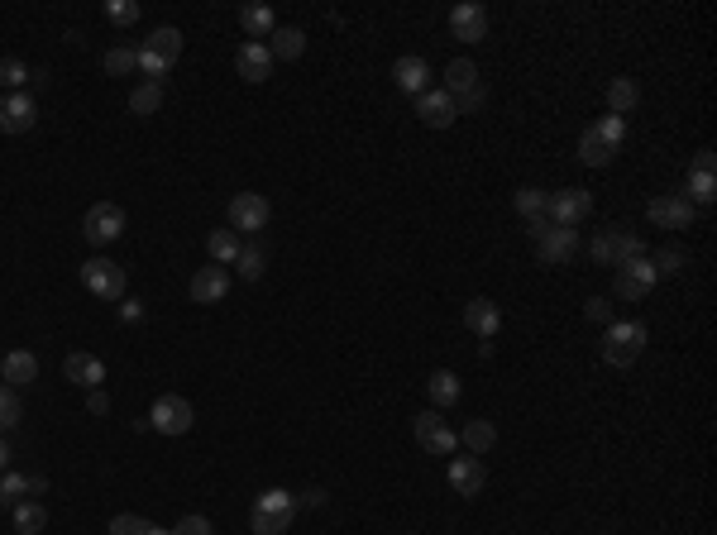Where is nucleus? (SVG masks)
<instances>
[{
	"label": "nucleus",
	"instance_id": "obj_39",
	"mask_svg": "<svg viewBox=\"0 0 717 535\" xmlns=\"http://www.w3.org/2000/svg\"><path fill=\"white\" fill-rule=\"evenodd\" d=\"M20 416H24V407H20V392H15V387H5V383H0V430L20 426Z\"/></svg>",
	"mask_w": 717,
	"mask_h": 535
},
{
	"label": "nucleus",
	"instance_id": "obj_49",
	"mask_svg": "<svg viewBox=\"0 0 717 535\" xmlns=\"http://www.w3.org/2000/svg\"><path fill=\"white\" fill-rule=\"evenodd\" d=\"M10 469V445H5V440H0V473Z\"/></svg>",
	"mask_w": 717,
	"mask_h": 535
},
{
	"label": "nucleus",
	"instance_id": "obj_28",
	"mask_svg": "<svg viewBox=\"0 0 717 535\" xmlns=\"http://www.w3.org/2000/svg\"><path fill=\"white\" fill-rule=\"evenodd\" d=\"M239 29L249 34V43H263L273 29H278V20H273L268 5H244V10H239Z\"/></svg>",
	"mask_w": 717,
	"mask_h": 535
},
{
	"label": "nucleus",
	"instance_id": "obj_23",
	"mask_svg": "<svg viewBox=\"0 0 717 535\" xmlns=\"http://www.w3.org/2000/svg\"><path fill=\"white\" fill-rule=\"evenodd\" d=\"M392 82L402 86L407 96H421V91H431V67H426L421 53H407V58L392 63Z\"/></svg>",
	"mask_w": 717,
	"mask_h": 535
},
{
	"label": "nucleus",
	"instance_id": "obj_3",
	"mask_svg": "<svg viewBox=\"0 0 717 535\" xmlns=\"http://www.w3.org/2000/svg\"><path fill=\"white\" fill-rule=\"evenodd\" d=\"M651 344V330L646 321H612L608 335H603V364L612 368H631Z\"/></svg>",
	"mask_w": 717,
	"mask_h": 535
},
{
	"label": "nucleus",
	"instance_id": "obj_4",
	"mask_svg": "<svg viewBox=\"0 0 717 535\" xmlns=\"http://www.w3.org/2000/svg\"><path fill=\"white\" fill-rule=\"evenodd\" d=\"M297 521V497L283 488H268L254 497V512H249V531L254 535H287V526Z\"/></svg>",
	"mask_w": 717,
	"mask_h": 535
},
{
	"label": "nucleus",
	"instance_id": "obj_36",
	"mask_svg": "<svg viewBox=\"0 0 717 535\" xmlns=\"http://www.w3.org/2000/svg\"><path fill=\"white\" fill-rule=\"evenodd\" d=\"M29 82H34V72H29L20 58H0V86H5V91H24Z\"/></svg>",
	"mask_w": 717,
	"mask_h": 535
},
{
	"label": "nucleus",
	"instance_id": "obj_1",
	"mask_svg": "<svg viewBox=\"0 0 717 535\" xmlns=\"http://www.w3.org/2000/svg\"><path fill=\"white\" fill-rule=\"evenodd\" d=\"M139 53V72L149 77L153 86H163V77L177 67V58H182V34H177L173 24H163V29H153L149 39H144V48H134Z\"/></svg>",
	"mask_w": 717,
	"mask_h": 535
},
{
	"label": "nucleus",
	"instance_id": "obj_20",
	"mask_svg": "<svg viewBox=\"0 0 717 535\" xmlns=\"http://www.w3.org/2000/svg\"><path fill=\"white\" fill-rule=\"evenodd\" d=\"M235 72H239V77H244L249 86L268 82V77H273V53H268V43H239Z\"/></svg>",
	"mask_w": 717,
	"mask_h": 535
},
{
	"label": "nucleus",
	"instance_id": "obj_32",
	"mask_svg": "<svg viewBox=\"0 0 717 535\" xmlns=\"http://www.w3.org/2000/svg\"><path fill=\"white\" fill-rule=\"evenodd\" d=\"M263 268H268V254H263V244H239V258H235V273L244 282H259Z\"/></svg>",
	"mask_w": 717,
	"mask_h": 535
},
{
	"label": "nucleus",
	"instance_id": "obj_44",
	"mask_svg": "<svg viewBox=\"0 0 717 535\" xmlns=\"http://www.w3.org/2000/svg\"><path fill=\"white\" fill-rule=\"evenodd\" d=\"M173 535H216V526H211L206 516H182L173 526Z\"/></svg>",
	"mask_w": 717,
	"mask_h": 535
},
{
	"label": "nucleus",
	"instance_id": "obj_2",
	"mask_svg": "<svg viewBox=\"0 0 717 535\" xmlns=\"http://www.w3.org/2000/svg\"><path fill=\"white\" fill-rule=\"evenodd\" d=\"M622 139H627V120H617V115H603L598 125H588L579 134V158H584L588 168H608L617 149H622Z\"/></svg>",
	"mask_w": 717,
	"mask_h": 535
},
{
	"label": "nucleus",
	"instance_id": "obj_14",
	"mask_svg": "<svg viewBox=\"0 0 717 535\" xmlns=\"http://www.w3.org/2000/svg\"><path fill=\"white\" fill-rule=\"evenodd\" d=\"M412 430H416V440H421V450H431V454H455L459 450V435L450 430V421H445L440 411H421Z\"/></svg>",
	"mask_w": 717,
	"mask_h": 535
},
{
	"label": "nucleus",
	"instance_id": "obj_22",
	"mask_svg": "<svg viewBox=\"0 0 717 535\" xmlns=\"http://www.w3.org/2000/svg\"><path fill=\"white\" fill-rule=\"evenodd\" d=\"M483 483H488V469H483V459L469 454V459H450V488L459 497H478L483 493Z\"/></svg>",
	"mask_w": 717,
	"mask_h": 535
},
{
	"label": "nucleus",
	"instance_id": "obj_41",
	"mask_svg": "<svg viewBox=\"0 0 717 535\" xmlns=\"http://www.w3.org/2000/svg\"><path fill=\"white\" fill-rule=\"evenodd\" d=\"M110 535H173V531H158L144 516H115V521H110Z\"/></svg>",
	"mask_w": 717,
	"mask_h": 535
},
{
	"label": "nucleus",
	"instance_id": "obj_47",
	"mask_svg": "<svg viewBox=\"0 0 717 535\" xmlns=\"http://www.w3.org/2000/svg\"><path fill=\"white\" fill-rule=\"evenodd\" d=\"M87 411H91V416H106V411H110V397H106V392H101V387H91V397H87Z\"/></svg>",
	"mask_w": 717,
	"mask_h": 535
},
{
	"label": "nucleus",
	"instance_id": "obj_31",
	"mask_svg": "<svg viewBox=\"0 0 717 535\" xmlns=\"http://www.w3.org/2000/svg\"><path fill=\"white\" fill-rule=\"evenodd\" d=\"M426 392H431L435 407H455L459 402V378L450 373V368H435L431 378H426Z\"/></svg>",
	"mask_w": 717,
	"mask_h": 535
},
{
	"label": "nucleus",
	"instance_id": "obj_37",
	"mask_svg": "<svg viewBox=\"0 0 717 535\" xmlns=\"http://www.w3.org/2000/svg\"><path fill=\"white\" fill-rule=\"evenodd\" d=\"M512 206H517V215H526V225H531V220L545 215V192L541 187H522V192L512 196Z\"/></svg>",
	"mask_w": 717,
	"mask_h": 535
},
{
	"label": "nucleus",
	"instance_id": "obj_21",
	"mask_svg": "<svg viewBox=\"0 0 717 535\" xmlns=\"http://www.w3.org/2000/svg\"><path fill=\"white\" fill-rule=\"evenodd\" d=\"M651 220L660 225V230H689L694 225V206L684 201V196H655L651 201Z\"/></svg>",
	"mask_w": 717,
	"mask_h": 535
},
{
	"label": "nucleus",
	"instance_id": "obj_8",
	"mask_svg": "<svg viewBox=\"0 0 717 535\" xmlns=\"http://www.w3.org/2000/svg\"><path fill=\"white\" fill-rule=\"evenodd\" d=\"M660 282V273H655V263L646 254L631 258V263H622V268H612V292L622 301H641L651 297V287Z\"/></svg>",
	"mask_w": 717,
	"mask_h": 535
},
{
	"label": "nucleus",
	"instance_id": "obj_18",
	"mask_svg": "<svg viewBox=\"0 0 717 535\" xmlns=\"http://www.w3.org/2000/svg\"><path fill=\"white\" fill-rule=\"evenodd\" d=\"M230 297V268H220V263H211V268H196L192 273V301L196 306H216V301Z\"/></svg>",
	"mask_w": 717,
	"mask_h": 535
},
{
	"label": "nucleus",
	"instance_id": "obj_46",
	"mask_svg": "<svg viewBox=\"0 0 717 535\" xmlns=\"http://www.w3.org/2000/svg\"><path fill=\"white\" fill-rule=\"evenodd\" d=\"M120 321H144V301H134V297H120Z\"/></svg>",
	"mask_w": 717,
	"mask_h": 535
},
{
	"label": "nucleus",
	"instance_id": "obj_9",
	"mask_svg": "<svg viewBox=\"0 0 717 535\" xmlns=\"http://www.w3.org/2000/svg\"><path fill=\"white\" fill-rule=\"evenodd\" d=\"M82 282H87L91 297H101V301H120L125 297V287H130L125 268L110 263V258H87V263H82Z\"/></svg>",
	"mask_w": 717,
	"mask_h": 535
},
{
	"label": "nucleus",
	"instance_id": "obj_25",
	"mask_svg": "<svg viewBox=\"0 0 717 535\" xmlns=\"http://www.w3.org/2000/svg\"><path fill=\"white\" fill-rule=\"evenodd\" d=\"M63 373H67V383H77V387H101L106 383V364H101V359H96V354H82V349H77V354H67L63 359Z\"/></svg>",
	"mask_w": 717,
	"mask_h": 535
},
{
	"label": "nucleus",
	"instance_id": "obj_24",
	"mask_svg": "<svg viewBox=\"0 0 717 535\" xmlns=\"http://www.w3.org/2000/svg\"><path fill=\"white\" fill-rule=\"evenodd\" d=\"M464 325L474 330L478 340H493L502 330V311H498V301L493 297H474L469 306H464Z\"/></svg>",
	"mask_w": 717,
	"mask_h": 535
},
{
	"label": "nucleus",
	"instance_id": "obj_38",
	"mask_svg": "<svg viewBox=\"0 0 717 535\" xmlns=\"http://www.w3.org/2000/svg\"><path fill=\"white\" fill-rule=\"evenodd\" d=\"M24 483H29V473H15V469L0 473V507H15V502H24Z\"/></svg>",
	"mask_w": 717,
	"mask_h": 535
},
{
	"label": "nucleus",
	"instance_id": "obj_30",
	"mask_svg": "<svg viewBox=\"0 0 717 535\" xmlns=\"http://www.w3.org/2000/svg\"><path fill=\"white\" fill-rule=\"evenodd\" d=\"M44 526H48L44 502H34V497L15 502V531H20V535H44Z\"/></svg>",
	"mask_w": 717,
	"mask_h": 535
},
{
	"label": "nucleus",
	"instance_id": "obj_11",
	"mask_svg": "<svg viewBox=\"0 0 717 535\" xmlns=\"http://www.w3.org/2000/svg\"><path fill=\"white\" fill-rule=\"evenodd\" d=\"M149 426L158 430V435H187V430L196 426V411L187 397H177V392H163L158 402H153L149 411Z\"/></svg>",
	"mask_w": 717,
	"mask_h": 535
},
{
	"label": "nucleus",
	"instance_id": "obj_48",
	"mask_svg": "<svg viewBox=\"0 0 717 535\" xmlns=\"http://www.w3.org/2000/svg\"><path fill=\"white\" fill-rule=\"evenodd\" d=\"M44 493H48V478H39V473H29V483H24V497H34V502H39Z\"/></svg>",
	"mask_w": 717,
	"mask_h": 535
},
{
	"label": "nucleus",
	"instance_id": "obj_19",
	"mask_svg": "<svg viewBox=\"0 0 717 535\" xmlns=\"http://www.w3.org/2000/svg\"><path fill=\"white\" fill-rule=\"evenodd\" d=\"M450 34L464 43H483L488 39V10L483 5H474V0H464V5H455L450 10Z\"/></svg>",
	"mask_w": 717,
	"mask_h": 535
},
{
	"label": "nucleus",
	"instance_id": "obj_26",
	"mask_svg": "<svg viewBox=\"0 0 717 535\" xmlns=\"http://www.w3.org/2000/svg\"><path fill=\"white\" fill-rule=\"evenodd\" d=\"M0 378H5V387H29V383H39V359H34L29 349H10V354L0 359Z\"/></svg>",
	"mask_w": 717,
	"mask_h": 535
},
{
	"label": "nucleus",
	"instance_id": "obj_35",
	"mask_svg": "<svg viewBox=\"0 0 717 535\" xmlns=\"http://www.w3.org/2000/svg\"><path fill=\"white\" fill-rule=\"evenodd\" d=\"M130 110H134V115H158V110H163V86H153V82L134 86V91H130Z\"/></svg>",
	"mask_w": 717,
	"mask_h": 535
},
{
	"label": "nucleus",
	"instance_id": "obj_43",
	"mask_svg": "<svg viewBox=\"0 0 717 535\" xmlns=\"http://www.w3.org/2000/svg\"><path fill=\"white\" fill-rule=\"evenodd\" d=\"M106 20L125 29V24L139 20V5H134V0H106Z\"/></svg>",
	"mask_w": 717,
	"mask_h": 535
},
{
	"label": "nucleus",
	"instance_id": "obj_12",
	"mask_svg": "<svg viewBox=\"0 0 717 535\" xmlns=\"http://www.w3.org/2000/svg\"><path fill=\"white\" fill-rule=\"evenodd\" d=\"M588 211H593V196H588L584 187H565V192L545 196V220H550V225H569V230H574Z\"/></svg>",
	"mask_w": 717,
	"mask_h": 535
},
{
	"label": "nucleus",
	"instance_id": "obj_13",
	"mask_svg": "<svg viewBox=\"0 0 717 535\" xmlns=\"http://www.w3.org/2000/svg\"><path fill=\"white\" fill-rule=\"evenodd\" d=\"M39 125V106L29 91H5L0 96V134H24Z\"/></svg>",
	"mask_w": 717,
	"mask_h": 535
},
{
	"label": "nucleus",
	"instance_id": "obj_10",
	"mask_svg": "<svg viewBox=\"0 0 717 535\" xmlns=\"http://www.w3.org/2000/svg\"><path fill=\"white\" fill-rule=\"evenodd\" d=\"M82 235H87V244H96V249L115 244V239L125 235V211H120L115 201H96V206L82 215Z\"/></svg>",
	"mask_w": 717,
	"mask_h": 535
},
{
	"label": "nucleus",
	"instance_id": "obj_45",
	"mask_svg": "<svg viewBox=\"0 0 717 535\" xmlns=\"http://www.w3.org/2000/svg\"><path fill=\"white\" fill-rule=\"evenodd\" d=\"M584 311H588V321L612 325V301H608V297H588V301H584Z\"/></svg>",
	"mask_w": 717,
	"mask_h": 535
},
{
	"label": "nucleus",
	"instance_id": "obj_29",
	"mask_svg": "<svg viewBox=\"0 0 717 535\" xmlns=\"http://www.w3.org/2000/svg\"><path fill=\"white\" fill-rule=\"evenodd\" d=\"M636 101H641V86L631 82V77H612L608 82V115H631L636 110Z\"/></svg>",
	"mask_w": 717,
	"mask_h": 535
},
{
	"label": "nucleus",
	"instance_id": "obj_33",
	"mask_svg": "<svg viewBox=\"0 0 717 535\" xmlns=\"http://www.w3.org/2000/svg\"><path fill=\"white\" fill-rule=\"evenodd\" d=\"M459 440H464V450L469 454H488L493 450V440H498V430H493V421H469Z\"/></svg>",
	"mask_w": 717,
	"mask_h": 535
},
{
	"label": "nucleus",
	"instance_id": "obj_16",
	"mask_svg": "<svg viewBox=\"0 0 717 535\" xmlns=\"http://www.w3.org/2000/svg\"><path fill=\"white\" fill-rule=\"evenodd\" d=\"M713 168H717V158H713V149H703L694 158V163H689V192H684V201H689V206H713L717 201V182H713Z\"/></svg>",
	"mask_w": 717,
	"mask_h": 535
},
{
	"label": "nucleus",
	"instance_id": "obj_15",
	"mask_svg": "<svg viewBox=\"0 0 717 535\" xmlns=\"http://www.w3.org/2000/svg\"><path fill=\"white\" fill-rule=\"evenodd\" d=\"M268 196L259 192H239L235 201H230V230H244V235H259V230H268Z\"/></svg>",
	"mask_w": 717,
	"mask_h": 535
},
{
	"label": "nucleus",
	"instance_id": "obj_40",
	"mask_svg": "<svg viewBox=\"0 0 717 535\" xmlns=\"http://www.w3.org/2000/svg\"><path fill=\"white\" fill-rule=\"evenodd\" d=\"M106 72L110 77H130V72H139V53H134V48H110Z\"/></svg>",
	"mask_w": 717,
	"mask_h": 535
},
{
	"label": "nucleus",
	"instance_id": "obj_42",
	"mask_svg": "<svg viewBox=\"0 0 717 535\" xmlns=\"http://www.w3.org/2000/svg\"><path fill=\"white\" fill-rule=\"evenodd\" d=\"M651 263H655V273H660V278H674V273H684V249H674L670 244V249H660Z\"/></svg>",
	"mask_w": 717,
	"mask_h": 535
},
{
	"label": "nucleus",
	"instance_id": "obj_34",
	"mask_svg": "<svg viewBox=\"0 0 717 535\" xmlns=\"http://www.w3.org/2000/svg\"><path fill=\"white\" fill-rule=\"evenodd\" d=\"M206 249H211V258H216L220 268H235V258H239V235H235V230H216V235L206 239Z\"/></svg>",
	"mask_w": 717,
	"mask_h": 535
},
{
	"label": "nucleus",
	"instance_id": "obj_5",
	"mask_svg": "<svg viewBox=\"0 0 717 535\" xmlns=\"http://www.w3.org/2000/svg\"><path fill=\"white\" fill-rule=\"evenodd\" d=\"M588 254H593V263H598V268H622V263H631V258L646 254V244H641V235H636V230L617 225V230H598V235H593V244H588Z\"/></svg>",
	"mask_w": 717,
	"mask_h": 535
},
{
	"label": "nucleus",
	"instance_id": "obj_7",
	"mask_svg": "<svg viewBox=\"0 0 717 535\" xmlns=\"http://www.w3.org/2000/svg\"><path fill=\"white\" fill-rule=\"evenodd\" d=\"M445 91L455 96L459 115H469V110L483 106V82H478V67L469 63V58H455V63L445 67Z\"/></svg>",
	"mask_w": 717,
	"mask_h": 535
},
{
	"label": "nucleus",
	"instance_id": "obj_6",
	"mask_svg": "<svg viewBox=\"0 0 717 535\" xmlns=\"http://www.w3.org/2000/svg\"><path fill=\"white\" fill-rule=\"evenodd\" d=\"M531 230V244H536V254L550 263V268H560V263H569L574 258V249H579V235L569 230V225H550V220H531L526 225Z\"/></svg>",
	"mask_w": 717,
	"mask_h": 535
},
{
	"label": "nucleus",
	"instance_id": "obj_17",
	"mask_svg": "<svg viewBox=\"0 0 717 535\" xmlns=\"http://www.w3.org/2000/svg\"><path fill=\"white\" fill-rule=\"evenodd\" d=\"M416 115H421V125H431V129H450L459 120V110H455V96L450 91H421L416 96Z\"/></svg>",
	"mask_w": 717,
	"mask_h": 535
},
{
	"label": "nucleus",
	"instance_id": "obj_27",
	"mask_svg": "<svg viewBox=\"0 0 717 535\" xmlns=\"http://www.w3.org/2000/svg\"><path fill=\"white\" fill-rule=\"evenodd\" d=\"M268 53H273V63H297L306 53V34L297 24H278V29L268 34Z\"/></svg>",
	"mask_w": 717,
	"mask_h": 535
}]
</instances>
